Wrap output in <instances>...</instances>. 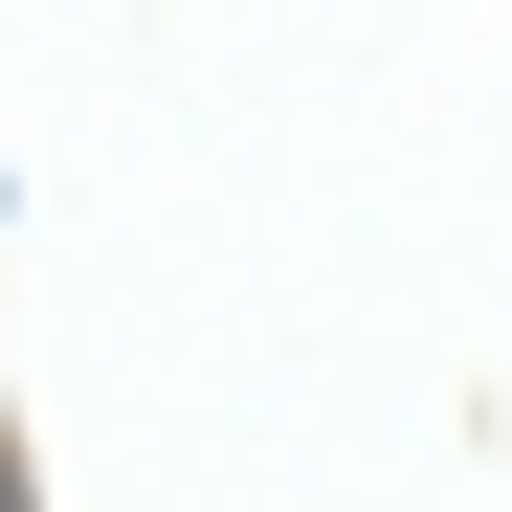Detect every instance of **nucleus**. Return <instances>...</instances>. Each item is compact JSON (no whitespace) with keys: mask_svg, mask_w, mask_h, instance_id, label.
<instances>
[{"mask_svg":"<svg viewBox=\"0 0 512 512\" xmlns=\"http://www.w3.org/2000/svg\"><path fill=\"white\" fill-rule=\"evenodd\" d=\"M0 512H23V468H0Z\"/></svg>","mask_w":512,"mask_h":512,"instance_id":"obj_1","label":"nucleus"}]
</instances>
